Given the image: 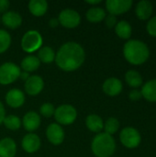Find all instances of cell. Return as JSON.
I'll return each instance as SVG.
<instances>
[{"mask_svg": "<svg viewBox=\"0 0 156 157\" xmlns=\"http://www.w3.org/2000/svg\"><path fill=\"white\" fill-rule=\"evenodd\" d=\"M91 150L97 157H110L116 150L115 140L105 132L98 133L92 141Z\"/></svg>", "mask_w": 156, "mask_h": 157, "instance_id": "3957f363", "label": "cell"}, {"mask_svg": "<svg viewBox=\"0 0 156 157\" xmlns=\"http://www.w3.org/2000/svg\"><path fill=\"white\" fill-rule=\"evenodd\" d=\"M24 87L28 95L37 96L42 91L44 87V81L39 75H30L25 82Z\"/></svg>", "mask_w": 156, "mask_h": 157, "instance_id": "8fae6325", "label": "cell"}, {"mask_svg": "<svg viewBox=\"0 0 156 157\" xmlns=\"http://www.w3.org/2000/svg\"><path fill=\"white\" fill-rule=\"evenodd\" d=\"M21 145L25 152L29 154H33V153H36L40 149V139L37 134L29 132L23 137Z\"/></svg>", "mask_w": 156, "mask_h": 157, "instance_id": "7c38bea8", "label": "cell"}, {"mask_svg": "<svg viewBox=\"0 0 156 157\" xmlns=\"http://www.w3.org/2000/svg\"><path fill=\"white\" fill-rule=\"evenodd\" d=\"M58 20L63 27L67 29H74L80 24L81 17L77 11L66 8L60 12Z\"/></svg>", "mask_w": 156, "mask_h": 157, "instance_id": "ba28073f", "label": "cell"}, {"mask_svg": "<svg viewBox=\"0 0 156 157\" xmlns=\"http://www.w3.org/2000/svg\"><path fill=\"white\" fill-rule=\"evenodd\" d=\"M54 111H55V109H54L53 105L49 102L42 104L40 108V114L45 118H50L52 115H54Z\"/></svg>", "mask_w": 156, "mask_h": 157, "instance_id": "f546056e", "label": "cell"}, {"mask_svg": "<svg viewBox=\"0 0 156 157\" xmlns=\"http://www.w3.org/2000/svg\"><path fill=\"white\" fill-rule=\"evenodd\" d=\"M59 24H60V23H59L58 18H51V19H50V21H49V26H50L51 28H56Z\"/></svg>", "mask_w": 156, "mask_h": 157, "instance_id": "d590c367", "label": "cell"}, {"mask_svg": "<svg viewBox=\"0 0 156 157\" xmlns=\"http://www.w3.org/2000/svg\"><path fill=\"white\" fill-rule=\"evenodd\" d=\"M142 96L150 102H156V79L146 82L142 90Z\"/></svg>", "mask_w": 156, "mask_h": 157, "instance_id": "44dd1931", "label": "cell"}, {"mask_svg": "<svg viewBox=\"0 0 156 157\" xmlns=\"http://www.w3.org/2000/svg\"><path fill=\"white\" fill-rule=\"evenodd\" d=\"M86 128L92 132H100L104 128V122L100 116L97 114H91L86 117Z\"/></svg>", "mask_w": 156, "mask_h": 157, "instance_id": "ffe728a7", "label": "cell"}, {"mask_svg": "<svg viewBox=\"0 0 156 157\" xmlns=\"http://www.w3.org/2000/svg\"><path fill=\"white\" fill-rule=\"evenodd\" d=\"M6 118V110H5V107L2 104V102L0 101V125L1 123H3L4 119Z\"/></svg>", "mask_w": 156, "mask_h": 157, "instance_id": "e575fe53", "label": "cell"}, {"mask_svg": "<svg viewBox=\"0 0 156 157\" xmlns=\"http://www.w3.org/2000/svg\"><path fill=\"white\" fill-rule=\"evenodd\" d=\"M6 102L9 107L13 109H17L24 104L25 95L20 89L17 88L10 89L6 94Z\"/></svg>", "mask_w": 156, "mask_h": 157, "instance_id": "4fadbf2b", "label": "cell"}, {"mask_svg": "<svg viewBox=\"0 0 156 157\" xmlns=\"http://www.w3.org/2000/svg\"><path fill=\"white\" fill-rule=\"evenodd\" d=\"M21 69L14 63H5L0 65V84L6 86L19 78Z\"/></svg>", "mask_w": 156, "mask_h": 157, "instance_id": "8992f818", "label": "cell"}, {"mask_svg": "<svg viewBox=\"0 0 156 157\" xmlns=\"http://www.w3.org/2000/svg\"><path fill=\"white\" fill-rule=\"evenodd\" d=\"M17 144L11 138L6 137L0 141V157H15Z\"/></svg>", "mask_w": 156, "mask_h": 157, "instance_id": "e0dca14e", "label": "cell"}, {"mask_svg": "<svg viewBox=\"0 0 156 157\" xmlns=\"http://www.w3.org/2000/svg\"><path fill=\"white\" fill-rule=\"evenodd\" d=\"M10 44H11L10 34L5 29H0V54L6 52L10 47Z\"/></svg>", "mask_w": 156, "mask_h": 157, "instance_id": "f1b7e54d", "label": "cell"}, {"mask_svg": "<svg viewBox=\"0 0 156 157\" xmlns=\"http://www.w3.org/2000/svg\"><path fill=\"white\" fill-rule=\"evenodd\" d=\"M38 59L43 63H51L55 60V52L53 49L49 46L41 47L38 51Z\"/></svg>", "mask_w": 156, "mask_h": 157, "instance_id": "d4e9b609", "label": "cell"}, {"mask_svg": "<svg viewBox=\"0 0 156 157\" xmlns=\"http://www.w3.org/2000/svg\"><path fill=\"white\" fill-rule=\"evenodd\" d=\"M101 0H86V3L89 4V5H97L99 3H101Z\"/></svg>", "mask_w": 156, "mask_h": 157, "instance_id": "74e56055", "label": "cell"}, {"mask_svg": "<svg viewBox=\"0 0 156 157\" xmlns=\"http://www.w3.org/2000/svg\"><path fill=\"white\" fill-rule=\"evenodd\" d=\"M119 128H120V121H118V119H116L114 117H110L104 123L103 129L105 130V133L112 136L113 134H115L118 132Z\"/></svg>", "mask_w": 156, "mask_h": 157, "instance_id": "83f0119b", "label": "cell"}, {"mask_svg": "<svg viewBox=\"0 0 156 157\" xmlns=\"http://www.w3.org/2000/svg\"><path fill=\"white\" fill-rule=\"evenodd\" d=\"M46 136L48 141L53 145L61 144L64 140V131L58 123H51L46 130Z\"/></svg>", "mask_w": 156, "mask_h": 157, "instance_id": "30bf717a", "label": "cell"}, {"mask_svg": "<svg viewBox=\"0 0 156 157\" xmlns=\"http://www.w3.org/2000/svg\"><path fill=\"white\" fill-rule=\"evenodd\" d=\"M131 0H107L106 8L110 15H121L126 13L132 6Z\"/></svg>", "mask_w": 156, "mask_h": 157, "instance_id": "9c48e42d", "label": "cell"}, {"mask_svg": "<svg viewBox=\"0 0 156 157\" xmlns=\"http://www.w3.org/2000/svg\"><path fill=\"white\" fill-rule=\"evenodd\" d=\"M106 16H107L106 11L102 7H98V6H93L89 8L86 14V19L91 23L101 22L102 20L105 19Z\"/></svg>", "mask_w": 156, "mask_h": 157, "instance_id": "603a6c76", "label": "cell"}, {"mask_svg": "<svg viewBox=\"0 0 156 157\" xmlns=\"http://www.w3.org/2000/svg\"><path fill=\"white\" fill-rule=\"evenodd\" d=\"M2 23L10 29H17L22 23V17L16 11H7L2 15Z\"/></svg>", "mask_w": 156, "mask_h": 157, "instance_id": "2e32d148", "label": "cell"}, {"mask_svg": "<svg viewBox=\"0 0 156 157\" xmlns=\"http://www.w3.org/2000/svg\"><path fill=\"white\" fill-rule=\"evenodd\" d=\"M131 26L126 20H120L117 22L115 26V32L116 34L123 40H128L131 36Z\"/></svg>", "mask_w": 156, "mask_h": 157, "instance_id": "cb8c5ba5", "label": "cell"}, {"mask_svg": "<svg viewBox=\"0 0 156 157\" xmlns=\"http://www.w3.org/2000/svg\"><path fill=\"white\" fill-rule=\"evenodd\" d=\"M147 31L148 33L153 36V37H156V16L153 17L147 23Z\"/></svg>", "mask_w": 156, "mask_h": 157, "instance_id": "4dcf8cb0", "label": "cell"}, {"mask_svg": "<svg viewBox=\"0 0 156 157\" xmlns=\"http://www.w3.org/2000/svg\"><path fill=\"white\" fill-rule=\"evenodd\" d=\"M123 54L125 59L131 64L139 65L144 63L149 56L150 51L146 43L138 40H128L123 47Z\"/></svg>", "mask_w": 156, "mask_h": 157, "instance_id": "7a4b0ae2", "label": "cell"}, {"mask_svg": "<svg viewBox=\"0 0 156 157\" xmlns=\"http://www.w3.org/2000/svg\"><path fill=\"white\" fill-rule=\"evenodd\" d=\"M136 16L141 20L148 19L153 14V5L148 0H142L140 1L135 8Z\"/></svg>", "mask_w": 156, "mask_h": 157, "instance_id": "ac0fdd59", "label": "cell"}, {"mask_svg": "<svg viewBox=\"0 0 156 157\" xmlns=\"http://www.w3.org/2000/svg\"><path fill=\"white\" fill-rule=\"evenodd\" d=\"M105 23H106V25H107L108 28H109V29L114 28L116 26V24H117V17H116V16L110 15V14L108 15V16H106V17H105Z\"/></svg>", "mask_w": 156, "mask_h": 157, "instance_id": "1f68e13d", "label": "cell"}, {"mask_svg": "<svg viewBox=\"0 0 156 157\" xmlns=\"http://www.w3.org/2000/svg\"><path fill=\"white\" fill-rule=\"evenodd\" d=\"M86 59L84 48L77 42L68 41L63 44L55 53L57 66L65 72H73L82 66Z\"/></svg>", "mask_w": 156, "mask_h": 157, "instance_id": "6da1fadb", "label": "cell"}, {"mask_svg": "<svg viewBox=\"0 0 156 157\" xmlns=\"http://www.w3.org/2000/svg\"><path fill=\"white\" fill-rule=\"evenodd\" d=\"M10 3L8 0H0V13H6L8 10Z\"/></svg>", "mask_w": 156, "mask_h": 157, "instance_id": "836d02e7", "label": "cell"}, {"mask_svg": "<svg viewBox=\"0 0 156 157\" xmlns=\"http://www.w3.org/2000/svg\"><path fill=\"white\" fill-rule=\"evenodd\" d=\"M142 92L137 90V89H133L130 92L129 94V98L131 100H133V101H136V100H139L141 98H142Z\"/></svg>", "mask_w": 156, "mask_h": 157, "instance_id": "d6a6232c", "label": "cell"}, {"mask_svg": "<svg viewBox=\"0 0 156 157\" xmlns=\"http://www.w3.org/2000/svg\"><path fill=\"white\" fill-rule=\"evenodd\" d=\"M120 143L129 149H133L139 146L142 141L140 132L132 127L124 128L120 133Z\"/></svg>", "mask_w": 156, "mask_h": 157, "instance_id": "52a82bcc", "label": "cell"}, {"mask_svg": "<svg viewBox=\"0 0 156 157\" xmlns=\"http://www.w3.org/2000/svg\"><path fill=\"white\" fill-rule=\"evenodd\" d=\"M40 65V62L38 59L37 56L34 55H29L26 56L20 63V69H22L24 72L30 73L36 71Z\"/></svg>", "mask_w": 156, "mask_h": 157, "instance_id": "7402d4cb", "label": "cell"}, {"mask_svg": "<svg viewBox=\"0 0 156 157\" xmlns=\"http://www.w3.org/2000/svg\"><path fill=\"white\" fill-rule=\"evenodd\" d=\"M102 88L106 95L109 97H116L122 91V83L116 77H110L104 82Z\"/></svg>", "mask_w": 156, "mask_h": 157, "instance_id": "9a60e30c", "label": "cell"}, {"mask_svg": "<svg viewBox=\"0 0 156 157\" xmlns=\"http://www.w3.org/2000/svg\"><path fill=\"white\" fill-rule=\"evenodd\" d=\"M29 76H30V75H29V73H27V72H24V71H23V72H21V73H20L19 78H20L21 80H23V81H25V82H26Z\"/></svg>", "mask_w": 156, "mask_h": 157, "instance_id": "8d00e7d4", "label": "cell"}, {"mask_svg": "<svg viewBox=\"0 0 156 157\" xmlns=\"http://www.w3.org/2000/svg\"><path fill=\"white\" fill-rule=\"evenodd\" d=\"M21 121H22L24 129L29 132H32L36 131L40 127V122H41L40 115L35 111L27 112L24 115L23 120Z\"/></svg>", "mask_w": 156, "mask_h": 157, "instance_id": "5bb4252c", "label": "cell"}, {"mask_svg": "<svg viewBox=\"0 0 156 157\" xmlns=\"http://www.w3.org/2000/svg\"><path fill=\"white\" fill-rule=\"evenodd\" d=\"M77 118V111L72 105H61L54 111V119L59 125H71Z\"/></svg>", "mask_w": 156, "mask_h": 157, "instance_id": "5b68a950", "label": "cell"}, {"mask_svg": "<svg viewBox=\"0 0 156 157\" xmlns=\"http://www.w3.org/2000/svg\"><path fill=\"white\" fill-rule=\"evenodd\" d=\"M127 84L131 87H139L143 85V77L139 72L135 70H129L125 75Z\"/></svg>", "mask_w": 156, "mask_h": 157, "instance_id": "484cf974", "label": "cell"}, {"mask_svg": "<svg viewBox=\"0 0 156 157\" xmlns=\"http://www.w3.org/2000/svg\"><path fill=\"white\" fill-rule=\"evenodd\" d=\"M28 6L34 17H42L48 10V3L45 0H30Z\"/></svg>", "mask_w": 156, "mask_h": 157, "instance_id": "d6986e66", "label": "cell"}, {"mask_svg": "<svg viewBox=\"0 0 156 157\" xmlns=\"http://www.w3.org/2000/svg\"><path fill=\"white\" fill-rule=\"evenodd\" d=\"M0 22H1V17H0Z\"/></svg>", "mask_w": 156, "mask_h": 157, "instance_id": "f35d334b", "label": "cell"}, {"mask_svg": "<svg viewBox=\"0 0 156 157\" xmlns=\"http://www.w3.org/2000/svg\"><path fill=\"white\" fill-rule=\"evenodd\" d=\"M3 123L6 129L10 131H17L21 127L22 121L19 119V117L16 115H8L6 116V118L3 121Z\"/></svg>", "mask_w": 156, "mask_h": 157, "instance_id": "4316f807", "label": "cell"}, {"mask_svg": "<svg viewBox=\"0 0 156 157\" xmlns=\"http://www.w3.org/2000/svg\"><path fill=\"white\" fill-rule=\"evenodd\" d=\"M43 40L40 33L35 29L27 31L21 39V48L28 53H32L41 48Z\"/></svg>", "mask_w": 156, "mask_h": 157, "instance_id": "277c9868", "label": "cell"}]
</instances>
